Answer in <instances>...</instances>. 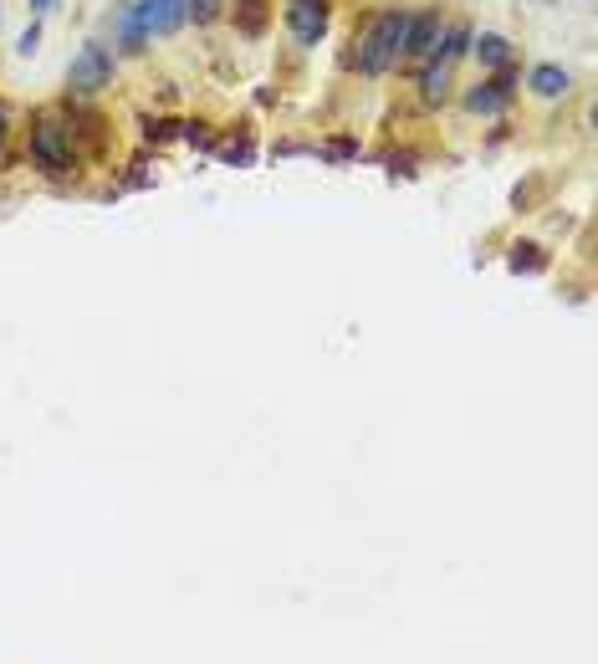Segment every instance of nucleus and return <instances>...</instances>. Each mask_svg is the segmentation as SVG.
<instances>
[{"label": "nucleus", "mask_w": 598, "mask_h": 664, "mask_svg": "<svg viewBox=\"0 0 598 664\" xmlns=\"http://www.w3.org/2000/svg\"><path fill=\"white\" fill-rule=\"evenodd\" d=\"M404 42H409V11H404V5L379 11L359 36V72L363 77H384L390 67H399Z\"/></svg>", "instance_id": "f257e3e1"}, {"label": "nucleus", "mask_w": 598, "mask_h": 664, "mask_svg": "<svg viewBox=\"0 0 598 664\" xmlns=\"http://www.w3.org/2000/svg\"><path fill=\"white\" fill-rule=\"evenodd\" d=\"M31 164L46 179H67L77 169V148H72V123L61 119L57 108H42L31 123Z\"/></svg>", "instance_id": "f03ea898"}, {"label": "nucleus", "mask_w": 598, "mask_h": 664, "mask_svg": "<svg viewBox=\"0 0 598 664\" xmlns=\"http://www.w3.org/2000/svg\"><path fill=\"white\" fill-rule=\"evenodd\" d=\"M108 77H113V57H108V46L103 42H88L72 57V67H67V88L82 92V98H92V92L108 88Z\"/></svg>", "instance_id": "7ed1b4c3"}, {"label": "nucleus", "mask_w": 598, "mask_h": 664, "mask_svg": "<svg viewBox=\"0 0 598 664\" xmlns=\"http://www.w3.org/2000/svg\"><path fill=\"white\" fill-rule=\"evenodd\" d=\"M328 15H332L328 0H286V26L302 46H317L328 36Z\"/></svg>", "instance_id": "20e7f679"}, {"label": "nucleus", "mask_w": 598, "mask_h": 664, "mask_svg": "<svg viewBox=\"0 0 598 664\" xmlns=\"http://www.w3.org/2000/svg\"><path fill=\"white\" fill-rule=\"evenodd\" d=\"M511 98H517V77L496 72V77H486V82H476V88L465 92V108H471V113H481V119H492V113H501Z\"/></svg>", "instance_id": "39448f33"}, {"label": "nucleus", "mask_w": 598, "mask_h": 664, "mask_svg": "<svg viewBox=\"0 0 598 664\" xmlns=\"http://www.w3.org/2000/svg\"><path fill=\"white\" fill-rule=\"evenodd\" d=\"M134 15L144 36H169V31L184 26V0H138Z\"/></svg>", "instance_id": "423d86ee"}, {"label": "nucleus", "mask_w": 598, "mask_h": 664, "mask_svg": "<svg viewBox=\"0 0 598 664\" xmlns=\"http://www.w3.org/2000/svg\"><path fill=\"white\" fill-rule=\"evenodd\" d=\"M440 11H419L409 15V42H404V57H435V46H440Z\"/></svg>", "instance_id": "0eeeda50"}, {"label": "nucleus", "mask_w": 598, "mask_h": 664, "mask_svg": "<svg viewBox=\"0 0 598 664\" xmlns=\"http://www.w3.org/2000/svg\"><path fill=\"white\" fill-rule=\"evenodd\" d=\"M527 82H532V92H538V98H563V92L573 88V77L563 72L557 61H542V67H532V77H527Z\"/></svg>", "instance_id": "6e6552de"}, {"label": "nucleus", "mask_w": 598, "mask_h": 664, "mask_svg": "<svg viewBox=\"0 0 598 664\" xmlns=\"http://www.w3.org/2000/svg\"><path fill=\"white\" fill-rule=\"evenodd\" d=\"M476 61H481V67L507 72V67H511V42H507V36H496V31H481V36H476Z\"/></svg>", "instance_id": "1a4fd4ad"}, {"label": "nucleus", "mask_w": 598, "mask_h": 664, "mask_svg": "<svg viewBox=\"0 0 598 664\" xmlns=\"http://www.w3.org/2000/svg\"><path fill=\"white\" fill-rule=\"evenodd\" d=\"M113 31H119V46L123 52H144V26H138V15H134V5H123L119 15H113Z\"/></svg>", "instance_id": "9d476101"}, {"label": "nucleus", "mask_w": 598, "mask_h": 664, "mask_svg": "<svg viewBox=\"0 0 598 664\" xmlns=\"http://www.w3.org/2000/svg\"><path fill=\"white\" fill-rule=\"evenodd\" d=\"M419 92H425L430 103H440V98H445V92H450V67H445V61L425 67V77H419Z\"/></svg>", "instance_id": "9b49d317"}, {"label": "nucleus", "mask_w": 598, "mask_h": 664, "mask_svg": "<svg viewBox=\"0 0 598 664\" xmlns=\"http://www.w3.org/2000/svg\"><path fill=\"white\" fill-rule=\"evenodd\" d=\"M465 46H471V26H450V31H445V42L435 46V61H445V67H450V61L461 57Z\"/></svg>", "instance_id": "f8f14e48"}, {"label": "nucleus", "mask_w": 598, "mask_h": 664, "mask_svg": "<svg viewBox=\"0 0 598 664\" xmlns=\"http://www.w3.org/2000/svg\"><path fill=\"white\" fill-rule=\"evenodd\" d=\"M542 266H548L542 246H532V240H517L511 246V271H542Z\"/></svg>", "instance_id": "ddd939ff"}, {"label": "nucleus", "mask_w": 598, "mask_h": 664, "mask_svg": "<svg viewBox=\"0 0 598 664\" xmlns=\"http://www.w3.org/2000/svg\"><path fill=\"white\" fill-rule=\"evenodd\" d=\"M184 15H195L200 26H205V21H215V15H221V0H184Z\"/></svg>", "instance_id": "4468645a"}, {"label": "nucleus", "mask_w": 598, "mask_h": 664, "mask_svg": "<svg viewBox=\"0 0 598 664\" xmlns=\"http://www.w3.org/2000/svg\"><path fill=\"white\" fill-rule=\"evenodd\" d=\"M5 138H11V113L0 108V148H5Z\"/></svg>", "instance_id": "2eb2a0df"}, {"label": "nucleus", "mask_w": 598, "mask_h": 664, "mask_svg": "<svg viewBox=\"0 0 598 664\" xmlns=\"http://www.w3.org/2000/svg\"><path fill=\"white\" fill-rule=\"evenodd\" d=\"M52 5H57V0H31V11L42 15V11H52Z\"/></svg>", "instance_id": "dca6fc26"}]
</instances>
